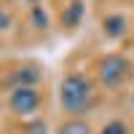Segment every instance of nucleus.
<instances>
[{
  "instance_id": "obj_6",
  "label": "nucleus",
  "mask_w": 134,
  "mask_h": 134,
  "mask_svg": "<svg viewBox=\"0 0 134 134\" xmlns=\"http://www.w3.org/2000/svg\"><path fill=\"white\" fill-rule=\"evenodd\" d=\"M59 134H91V129L83 121H67V124L59 126Z\"/></svg>"
},
{
  "instance_id": "obj_3",
  "label": "nucleus",
  "mask_w": 134,
  "mask_h": 134,
  "mask_svg": "<svg viewBox=\"0 0 134 134\" xmlns=\"http://www.w3.org/2000/svg\"><path fill=\"white\" fill-rule=\"evenodd\" d=\"M11 110H14L16 115H30L35 113L38 105H40V94L35 86H16L14 91H11V99H8Z\"/></svg>"
},
{
  "instance_id": "obj_1",
  "label": "nucleus",
  "mask_w": 134,
  "mask_h": 134,
  "mask_svg": "<svg viewBox=\"0 0 134 134\" xmlns=\"http://www.w3.org/2000/svg\"><path fill=\"white\" fill-rule=\"evenodd\" d=\"M91 99H94V91H91V83L86 81L83 75H67L62 86H59V102L67 113H86L88 107H91Z\"/></svg>"
},
{
  "instance_id": "obj_10",
  "label": "nucleus",
  "mask_w": 134,
  "mask_h": 134,
  "mask_svg": "<svg viewBox=\"0 0 134 134\" xmlns=\"http://www.w3.org/2000/svg\"><path fill=\"white\" fill-rule=\"evenodd\" d=\"M35 21H38L40 27H46V21H48V19H46V14H43L40 8H35Z\"/></svg>"
},
{
  "instance_id": "obj_2",
  "label": "nucleus",
  "mask_w": 134,
  "mask_h": 134,
  "mask_svg": "<svg viewBox=\"0 0 134 134\" xmlns=\"http://www.w3.org/2000/svg\"><path fill=\"white\" fill-rule=\"evenodd\" d=\"M99 81H102L107 88H115L126 81L131 75V64L126 57H121V54H107V57L99 62Z\"/></svg>"
},
{
  "instance_id": "obj_7",
  "label": "nucleus",
  "mask_w": 134,
  "mask_h": 134,
  "mask_svg": "<svg viewBox=\"0 0 134 134\" xmlns=\"http://www.w3.org/2000/svg\"><path fill=\"white\" fill-rule=\"evenodd\" d=\"M14 81H16L19 86H32V83H35V81H38V72H35V70H32V67H27V70H24V72H21V70H19V72L14 75Z\"/></svg>"
},
{
  "instance_id": "obj_11",
  "label": "nucleus",
  "mask_w": 134,
  "mask_h": 134,
  "mask_svg": "<svg viewBox=\"0 0 134 134\" xmlns=\"http://www.w3.org/2000/svg\"><path fill=\"white\" fill-rule=\"evenodd\" d=\"M30 3H38V0H30Z\"/></svg>"
},
{
  "instance_id": "obj_4",
  "label": "nucleus",
  "mask_w": 134,
  "mask_h": 134,
  "mask_svg": "<svg viewBox=\"0 0 134 134\" xmlns=\"http://www.w3.org/2000/svg\"><path fill=\"white\" fill-rule=\"evenodd\" d=\"M81 16H83V3L75 0V3H70V8L62 14V24L64 27H75L78 21H81Z\"/></svg>"
},
{
  "instance_id": "obj_5",
  "label": "nucleus",
  "mask_w": 134,
  "mask_h": 134,
  "mask_svg": "<svg viewBox=\"0 0 134 134\" xmlns=\"http://www.w3.org/2000/svg\"><path fill=\"white\" fill-rule=\"evenodd\" d=\"M124 27H126V19H124V16H107V19H105V32H107L110 38L124 35Z\"/></svg>"
},
{
  "instance_id": "obj_9",
  "label": "nucleus",
  "mask_w": 134,
  "mask_h": 134,
  "mask_svg": "<svg viewBox=\"0 0 134 134\" xmlns=\"http://www.w3.org/2000/svg\"><path fill=\"white\" fill-rule=\"evenodd\" d=\"M8 24H11V16L5 14V11H3V8H0V30H5Z\"/></svg>"
},
{
  "instance_id": "obj_8",
  "label": "nucleus",
  "mask_w": 134,
  "mask_h": 134,
  "mask_svg": "<svg viewBox=\"0 0 134 134\" xmlns=\"http://www.w3.org/2000/svg\"><path fill=\"white\" fill-rule=\"evenodd\" d=\"M99 134H129V129L121 124V121H110V124H107L102 131H99Z\"/></svg>"
}]
</instances>
